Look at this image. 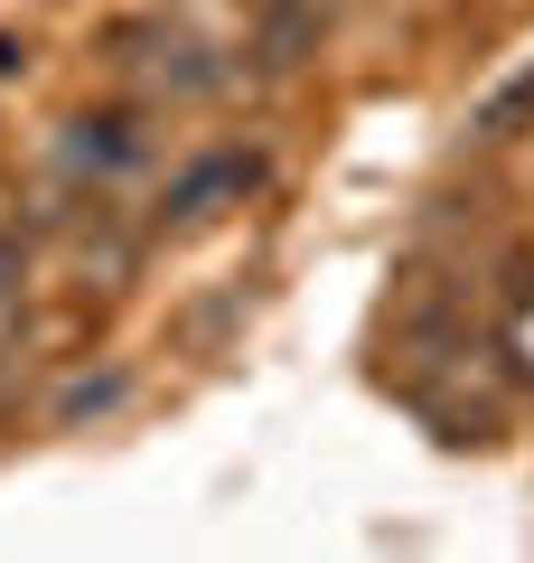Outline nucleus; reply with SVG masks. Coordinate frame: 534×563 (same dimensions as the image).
<instances>
[{"label": "nucleus", "instance_id": "nucleus-2", "mask_svg": "<svg viewBox=\"0 0 534 563\" xmlns=\"http://www.w3.org/2000/svg\"><path fill=\"white\" fill-rule=\"evenodd\" d=\"M10 282H20V254H10V244H0V291H10Z\"/></svg>", "mask_w": 534, "mask_h": 563}, {"label": "nucleus", "instance_id": "nucleus-1", "mask_svg": "<svg viewBox=\"0 0 534 563\" xmlns=\"http://www.w3.org/2000/svg\"><path fill=\"white\" fill-rule=\"evenodd\" d=\"M20 66H29V47H20V38H0V76H20Z\"/></svg>", "mask_w": 534, "mask_h": 563}]
</instances>
